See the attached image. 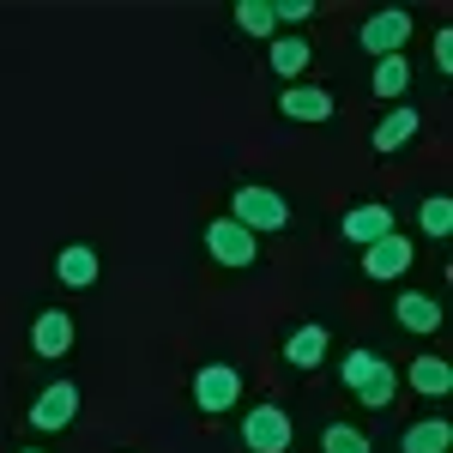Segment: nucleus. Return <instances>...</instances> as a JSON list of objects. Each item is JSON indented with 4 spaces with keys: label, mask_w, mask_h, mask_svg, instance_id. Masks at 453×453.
I'll return each mask as SVG.
<instances>
[{
    "label": "nucleus",
    "mask_w": 453,
    "mask_h": 453,
    "mask_svg": "<svg viewBox=\"0 0 453 453\" xmlns=\"http://www.w3.org/2000/svg\"><path fill=\"white\" fill-rule=\"evenodd\" d=\"M369 91H375L381 104H399V97L411 91V61H405V55H381L375 73H369Z\"/></svg>",
    "instance_id": "obj_16"
},
{
    "label": "nucleus",
    "mask_w": 453,
    "mask_h": 453,
    "mask_svg": "<svg viewBox=\"0 0 453 453\" xmlns=\"http://www.w3.org/2000/svg\"><path fill=\"white\" fill-rule=\"evenodd\" d=\"M333 350V333L320 326V320H309V326H290L284 333V369H296V375H309V369H320V357Z\"/></svg>",
    "instance_id": "obj_10"
},
{
    "label": "nucleus",
    "mask_w": 453,
    "mask_h": 453,
    "mask_svg": "<svg viewBox=\"0 0 453 453\" xmlns=\"http://www.w3.org/2000/svg\"><path fill=\"white\" fill-rule=\"evenodd\" d=\"M279 115L284 121H333V91H320V85H284Z\"/></svg>",
    "instance_id": "obj_15"
},
{
    "label": "nucleus",
    "mask_w": 453,
    "mask_h": 453,
    "mask_svg": "<svg viewBox=\"0 0 453 453\" xmlns=\"http://www.w3.org/2000/svg\"><path fill=\"white\" fill-rule=\"evenodd\" d=\"M206 254L218 266H230V273H248V266H260V236L242 230L236 218H211L206 224Z\"/></svg>",
    "instance_id": "obj_3"
},
{
    "label": "nucleus",
    "mask_w": 453,
    "mask_h": 453,
    "mask_svg": "<svg viewBox=\"0 0 453 453\" xmlns=\"http://www.w3.org/2000/svg\"><path fill=\"white\" fill-rule=\"evenodd\" d=\"M393 320H399L405 333L429 339V333H441L448 309H441V296H429V290H399V296H393Z\"/></svg>",
    "instance_id": "obj_8"
},
{
    "label": "nucleus",
    "mask_w": 453,
    "mask_h": 453,
    "mask_svg": "<svg viewBox=\"0 0 453 453\" xmlns=\"http://www.w3.org/2000/svg\"><path fill=\"white\" fill-rule=\"evenodd\" d=\"M435 73H441V79L453 73V25H441V31H435Z\"/></svg>",
    "instance_id": "obj_25"
},
{
    "label": "nucleus",
    "mask_w": 453,
    "mask_h": 453,
    "mask_svg": "<svg viewBox=\"0 0 453 453\" xmlns=\"http://www.w3.org/2000/svg\"><path fill=\"white\" fill-rule=\"evenodd\" d=\"M236 405H242V369H236V363H206V369H194V411L224 418V411H236Z\"/></svg>",
    "instance_id": "obj_2"
},
{
    "label": "nucleus",
    "mask_w": 453,
    "mask_h": 453,
    "mask_svg": "<svg viewBox=\"0 0 453 453\" xmlns=\"http://www.w3.org/2000/svg\"><path fill=\"white\" fill-rule=\"evenodd\" d=\"M309 61H314V49H309V36H273L266 42V67L279 73L284 85H303V73H309Z\"/></svg>",
    "instance_id": "obj_14"
},
{
    "label": "nucleus",
    "mask_w": 453,
    "mask_h": 453,
    "mask_svg": "<svg viewBox=\"0 0 453 453\" xmlns=\"http://www.w3.org/2000/svg\"><path fill=\"white\" fill-rule=\"evenodd\" d=\"M273 19L296 31V25H309V19H314V0H273Z\"/></svg>",
    "instance_id": "obj_24"
},
{
    "label": "nucleus",
    "mask_w": 453,
    "mask_h": 453,
    "mask_svg": "<svg viewBox=\"0 0 453 453\" xmlns=\"http://www.w3.org/2000/svg\"><path fill=\"white\" fill-rule=\"evenodd\" d=\"M290 441H296V423H290L284 405H254L242 418V448L248 453H290Z\"/></svg>",
    "instance_id": "obj_5"
},
{
    "label": "nucleus",
    "mask_w": 453,
    "mask_h": 453,
    "mask_svg": "<svg viewBox=\"0 0 453 453\" xmlns=\"http://www.w3.org/2000/svg\"><path fill=\"white\" fill-rule=\"evenodd\" d=\"M55 279L67 284V290H91V284L104 279V254L91 242H67L55 254Z\"/></svg>",
    "instance_id": "obj_11"
},
{
    "label": "nucleus",
    "mask_w": 453,
    "mask_h": 453,
    "mask_svg": "<svg viewBox=\"0 0 453 453\" xmlns=\"http://www.w3.org/2000/svg\"><path fill=\"white\" fill-rule=\"evenodd\" d=\"M411 260H418V248H411V236H381V242H369L363 248V279H375V284H387V279H405L411 273Z\"/></svg>",
    "instance_id": "obj_7"
},
{
    "label": "nucleus",
    "mask_w": 453,
    "mask_h": 453,
    "mask_svg": "<svg viewBox=\"0 0 453 453\" xmlns=\"http://www.w3.org/2000/svg\"><path fill=\"white\" fill-rule=\"evenodd\" d=\"M405 36H411V12H405V6H375V12L357 25V49L381 61V55H399V49H405Z\"/></svg>",
    "instance_id": "obj_4"
},
{
    "label": "nucleus",
    "mask_w": 453,
    "mask_h": 453,
    "mask_svg": "<svg viewBox=\"0 0 453 453\" xmlns=\"http://www.w3.org/2000/svg\"><path fill=\"white\" fill-rule=\"evenodd\" d=\"M411 387L423 399H448L453 393V363L448 357H411Z\"/></svg>",
    "instance_id": "obj_18"
},
{
    "label": "nucleus",
    "mask_w": 453,
    "mask_h": 453,
    "mask_svg": "<svg viewBox=\"0 0 453 453\" xmlns=\"http://www.w3.org/2000/svg\"><path fill=\"white\" fill-rule=\"evenodd\" d=\"M19 453H42V448H19Z\"/></svg>",
    "instance_id": "obj_26"
},
{
    "label": "nucleus",
    "mask_w": 453,
    "mask_h": 453,
    "mask_svg": "<svg viewBox=\"0 0 453 453\" xmlns=\"http://www.w3.org/2000/svg\"><path fill=\"white\" fill-rule=\"evenodd\" d=\"M230 218L242 224V230H290V200L284 194H273V188H254V181H242L236 194H230Z\"/></svg>",
    "instance_id": "obj_1"
},
{
    "label": "nucleus",
    "mask_w": 453,
    "mask_h": 453,
    "mask_svg": "<svg viewBox=\"0 0 453 453\" xmlns=\"http://www.w3.org/2000/svg\"><path fill=\"white\" fill-rule=\"evenodd\" d=\"M345 242L357 248H369V242H381V236H393V206H381V200H363V206H350L345 211Z\"/></svg>",
    "instance_id": "obj_13"
},
{
    "label": "nucleus",
    "mask_w": 453,
    "mask_h": 453,
    "mask_svg": "<svg viewBox=\"0 0 453 453\" xmlns=\"http://www.w3.org/2000/svg\"><path fill=\"white\" fill-rule=\"evenodd\" d=\"M399 453H453V423L448 418H423L405 429V441H399Z\"/></svg>",
    "instance_id": "obj_17"
},
{
    "label": "nucleus",
    "mask_w": 453,
    "mask_h": 453,
    "mask_svg": "<svg viewBox=\"0 0 453 453\" xmlns=\"http://www.w3.org/2000/svg\"><path fill=\"white\" fill-rule=\"evenodd\" d=\"M418 127H423V109L418 104H387V115L369 127V145L387 157V151H399V145L418 140Z\"/></svg>",
    "instance_id": "obj_9"
},
{
    "label": "nucleus",
    "mask_w": 453,
    "mask_h": 453,
    "mask_svg": "<svg viewBox=\"0 0 453 453\" xmlns=\"http://www.w3.org/2000/svg\"><path fill=\"white\" fill-rule=\"evenodd\" d=\"M230 19H236V31H242V36H273V31H279L273 0H236V6H230Z\"/></svg>",
    "instance_id": "obj_20"
},
{
    "label": "nucleus",
    "mask_w": 453,
    "mask_h": 453,
    "mask_svg": "<svg viewBox=\"0 0 453 453\" xmlns=\"http://www.w3.org/2000/svg\"><path fill=\"white\" fill-rule=\"evenodd\" d=\"M393 393H399V375H393V363H387L369 387H357V405H363V411H387V405H393Z\"/></svg>",
    "instance_id": "obj_23"
},
{
    "label": "nucleus",
    "mask_w": 453,
    "mask_h": 453,
    "mask_svg": "<svg viewBox=\"0 0 453 453\" xmlns=\"http://www.w3.org/2000/svg\"><path fill=\"white\" fill-rule=\"evenodd\" d=\"M418 224H423V236L441 242V236L453 230V200H448V194H429V200L418 206Z\"/></svg>",
    "instance_id": "obj_22"
},
{
    "label": "nucleus",
    "mask_w": 453,
    "mask_h": 453,
    "mask_svg": "<svg viewBox=\"0 0 453 453\" xmlns=\"http://www.w3.org/2000/svg\"><path fill=\"white\" fill-rule=\"evenodd\" d=\"M381 369H387V357H381V350L357 345V350H350V357H345V363H339V381H345L350 393H357V387H369V381H375Z\"/></svg>",
    "instance_id": "obj_19"
},
{
    "label": "nucleus",
    "mask_w": 453,
    "mask_h": 453,
    "mask_svg": "<svg viewBox=\"0 0 453 453\" xmlns=\"http://www.w3.org/2000/svg\"><path fill=\"white\" fill-rule=\"evenodd\" d=\"M320 453H375V448H369V435L357 423H326L320 429Z\"/></svg>",
    "instance_id": "obj_21"
},
{
    "label": "nucleus",
    "mask_w": 453,
    "mask_h": 453,
    "mask_svg": "<svg viewBox=\"0 0 453 453\" xmlns=\"http://www.w3.org/2000/svg\"><path fill=\"white\" fill-rule=\"evenodd\" d=\"M73 339H79V326H73L67 309H42L31 320V350H36V357H67Z\"/></svg>",
    "instance_id": "obj_12"
},
{
    "label": "nucleus",
    "mask_w": 453,
    "mask_h": 453,
    "mask_svg": "<svg viewBox=\"0 0 453 453\" xmlns=\"http://www.w3.org/2000/svg\"><path fill=\"white\" fill-rule=\"evenodd\" d=\"M31 429H42V435H55V429H67L73 418H79V381H49L42 393L31 399Z\"/></svg>",
    "instance_id": "obj_6"
}]
</instances>
